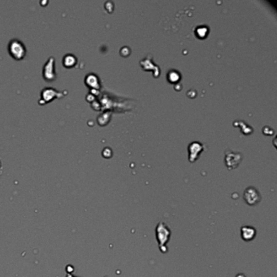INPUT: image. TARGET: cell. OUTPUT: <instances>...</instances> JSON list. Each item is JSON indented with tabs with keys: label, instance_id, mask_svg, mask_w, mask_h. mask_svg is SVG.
<instances>
[{
	"label": "cell",
	"instance_id": "cell-1",
	"mask_svg": "<svg viewBox=\"0 0 277 277\" xmlns=\"http://www.w3.org/2000/svg\"><path fill=\"white\" fill-rule=\"evenodd\" d=\"M155 235L158 243H159V250L162 253L168 252V245L167 244L170 240L171 230L168 225L164 222L159 223L155 228Z\"/></svg>",
	"mask_w": 277,
	"mask_h": 277
},
{
	"label": "cell",
	"instance_id": "cell-5",
	"mask_svg": "<svg viewBox=\"0 0 277 277\" xmlns=\"http://www.w3.org/2000/svg\"><path fill=\"white\" fill-rule=\"evenodd\" d=\"M63 97V93L57 91L53 88H45L41 92V99L39 100V103L44 105L47 102H51L55 98H59Z\"/></svg>",
	"mask_w": 277,
	"mask_h": 277
},
{
	"label": "cell",
	"instance_id": "cell-8",
	"mask_svg": "<svg viewBox=\"0 0 277 277\" xmlns=\"http://www.w3.org/2000/svg\"><path fill=\"white\" fill-rule=\"evenodd\" d=\"M77 63V59L73 54H67L63 58V65L67 68L74 67Z\"/></svg>",
	"mask_w": 277,
	"mask_h": 277
},
{
	"label": "cell",
	"instance_id": "cell-4",
	"mask_svg": "<svg viewBox=\"0 0 277 277\" xmlns=\"http://www.w3.org/2000/svg\"><path fill=\"white\" fill-rule=\"evenodd\" d=\"M42 77L46 81H53L56 79V73L55 68V58L50 57L44 64L42 68Z\"/></svg>",
	"mask_w": 277,
	"mask_h": 277
},
{
	"label": "cell",
	"instance_id": "cell-7",
	"mask_svg": "<svg viewBox=\"0 0 277 277\" xmlns=\"http://www.w3.org/2000/svg\"><path fill=\"white\" fill-rule=\"evenodd\" d=\"M241 239L245 241H250L256 236V229L251 226H242L241 228Z\"/></svg>",
	"mask_w": 277,
	"mask_h": 277
},
{
	"label": "cell",
	"instance_id": "cell-3",
	"mask_svg": "<svg viewBox=\"0 0 277 277\" xmlns=\"http://www.w3.org/2000/svg\"><path fill=\"white\" fill-rule=\"evenodd\" d=\"M243 198L246 204L249 206H256L261 201L262 196L256 188L251 186L245 188Z\"/></svg>",
	"mask_w": 277,
	"mask_h": 277
},
{
	"label": "cell",
	"instance_id": "cell-2",
	"mask_svg": "<svg viewBox=\"0 0 277 277\" xmlns=\"http://www.w3.org/2000/svg\"><path fill=\"white\" fill-rule=\"evenodd\" d=\"M7 50L13 59L16 60H21L26 55V47L22 42L17 38L11 39L7 46Z\"/></svg>",
	"mask_w": 277,
	"mask_h": 277
},
{
	"label": "cell",
	"instance_id": "cell-6",
	"mask_svg": "<svg viewBox=\"0 0 277 277\" xmlns=\"http://www.w3.org/2000/svg\"><path fill=\"white\" fill-rule=\"evenodd\" d=\"M242 156L240 153L232 152L231 150L226 151L225 155V164L228 169H234L241 163Z\"/></svg>",
	"mask_w": 277,
	"mask_h": 277
},
{
	"label": "cell",
	"instance_id": "cell-9",
	"mask_svg": "<svg viewBox=\"0 0 277 277\" xmlns=\"http://www.w3.org/2000/svg\"><path fill=\"white\" fill-rule=\"evenodd\" d=\"M189 146L193 147V149L194 150H193V153H192V154L189 155V160H190L191 162H193L197 158H198V154L200 151V150H202V145L200 143H198V142H193Z\"/></svg>",
	"mask_w": 277,
	"mask_h": 277
}]
</instances>
